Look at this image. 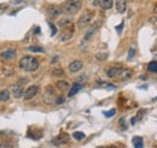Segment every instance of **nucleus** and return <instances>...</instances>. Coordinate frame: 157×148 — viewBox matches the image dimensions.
Segmentation results:
<instances>
[{"label":"nucleus","mask_w":157,"mask_h":148,"mask_svg":"<svg viewBox=\"0 0 157 148\" xmlns=\"http://www.w3.org/2000/svg\"><path fill=\"white\" fill-rule=\"evenodd\" d=\"M18 66L21 67L23 71L34 72L39 67V60L32 55H24L21 58V60L18 62Z\"/></svg>","instance_id":"f257e3e1"},{"label":"nucleus","mask_w":157,"mask_h":148,"mask_svg":"<svg viewBox=\"0 0 157 148\" xmlns=\"http://www.w3.org/2000/svg\"><path fill=\"white\" fill-rule=\"evenodd\" d=\"M82 6V0H68L63 6V11L66 15H75Z\"/></svg>","instance_id":"f03ea898"},{"label":"nucleus","mask_w":157,"mask_h":148,"mask_svg":"<svg viewBox=\"0 0 157 148\" xmlns=\"http://www.w3.org/2000/svg\"><path fill=\"white\" fill-rule=\"evenodd\" d=\"M93 17H94L93 12H90V11L82 13L81 17L78 18V21H77V27L80 29H83L85 27L90 25L92 23V21H93Z\"/></svg>","instance_id":"7ed1b4c3"},{"label":"nucleus","mask_w":157,"mask_h":148,"mask_svg":"<svg viewBox=\"0 0 157 148\" xmlns=\"http://www.w3.org/2000/svg\"><path fill=\"white\" fill-rule=\"evenodd\" d=\"M56 92L53 89V87L52 86H47L46 87V89H45V93H44V101L46 104H52L56 101Z\"/></svg>","instance_id":"20e7f679"},{"label":"nucleus","mask_w":157,"mask_h":148,"mask_svg":"<svg viewBox=\"0 0 157 148\" xmlns=\"http://www.w3.org/2000/svg\"><path fill=\"white\" fill-rule=\"evenodd\" d=\"M17 55V52L16 49L13 48H8V49H5V51L0 52V60L1 62H10V60H13Z\"/></svg>","instance_id":"39448f33"},{"label":"nucleus","mask_w":157,"mask_h":148,"mask_svg":"<svg viewBox=\"0 0 157 148\" xmlns=\"http://www.w3.org/2000/svg\"><path fill=\"white\" fill-rule=\"evenodd\" d=\"M62 13V8L59 6H48L46 8V15L50 17V18H57V17H59Z\"/></svg>","instance_id":"423d86ee"},{"label":"nucleus","mask_w":157,"mask_h":148,"mask_svg":"<svg viewBox=\"0 0 157 148\" xmlns=\"http://www.w3.org/2000/svg\"><path fill=\"white\" fill-rule=\"evenodd\" d=\"M69 141H70L69 135H68L66 133H62L53 140V143L57 144V146H65V144L69 143Z\"/></svg>","instance_id":"0eeeda50"},{"label":"nucleus","mask_w":157,"mask_h":148,"mask_svg":"<svg viewBox=\"0 0 157 148\" xmlns=\"http://www.w3.org/2000/svg\"><path fill=\"white\" fill-rule=\"evenodd\" d=\"M40 90V88L37 86H32L29 87L27 90H24V100H30L34 96H36V94Z\"/></svg>","instance_id":"6e6552de"},{"label":"nucleus","mask_w":157,"mask_h":148,"mask_svg":"<svg viewBox=\"0 0 157 148\" xmlns=\"http://www.w3.org/2000/svg\"><path fill=\"white\" fill-rule=\"evenodd\" d=\"M133 72L132 70H129V69H121V71L119 74V76H117V80H120L121 82H124V81H128L129 78L132 77Z\"/></svg>","instance_id":"1a4fd4ad"},{"label":"nucleus","mask_w":157,"mask_h":148,"mask_svg":"<svg viewBox=\"0 0 157 148\" xmlns=\"http://www.w3.org/2000/svg\"><path fill=\"white\" fill-rule=\"evenodd\" d=\"M71 37H73V28L68 27L62 32V34L59 36V41L61 42H66V41H69Z\"/></svg>","instance_id":"9d476101"},{"label":"nucleus","mask_w":157,"mask_h":148,"mask_svg":"<svg viewBox=\"0 0 157 148\" xmlns=\"http://www.w3.org/2000/svg\"><path fill=\"white\" fill-rule=\"evenodd\" d=\"M23 92H24V89H23V86L21 84V83H18V84H13L12 87H11V93H12V95L16 97V99H19L22 95H23Z\"/></svg>","instance_id":"9b49d317"},{"label":"nucleus","mask_w":157,"mask_h":148,"mask_svg":"<svg viewBox=\"0 0 157 148\" xmlns=\"http://www.w3.org/2000/svg\"><path fill=\"white\" fill-rule=\"evenodd\" d=\"M82 66H83V63L81 60H74L69 64V71L70 72H77V71L81 70Z\"/></svg>","instance_id":"f8f14e48"},{"label":"nucleus","mask_w":157,"mask_h":148,"mask_svg":"<svg viewBox=\"0 0 157 148\" xmlns=\"http://www.w3.org/2000/svg\"><path fill=\"white\" fill-rule=\"evenodd\" d=\"M121 69L122 67H120V66H112L106 71V76L109 78H117V76H119V74L121 71Z\"/></svg>","instance_id":"ddd939ff"},{"label":"nucleus","mask_w":157,"mask_h":148,"mask_svg":"<svg viewBox=\"0 0 157 148\" xmlns=\"http://www.w3.org/2000/svg\"><path fill=\"white\" fill-rule=\"evenodd\" d=\"M99 25H100V23L99 22H97L95 24H93L92 27H91V29L90 30H88L87 33H86V35H85V40L87 41V40H90V39L95 34V32L98 30V29H99Z\"/></svg>","instance_id":"4468645a"},{"label":"nucleus","mask_w":157,"mask_h":148,"mask_svg":"<svg viewBox=\"0 0 157 148\" xmlns=\"http://www.w3.org/2000/svg\"><path fill=\"white\" fill-rule=\"evenodd\" d=\"M116 10L119 13H123L127 8V0H116Z\"/></svg>","instance_id":"2eb2a0df"},{"label":"nucleus","mask_w":157,"mask_h":148,"mask_svg":"<svg viewBox=\"0 0 157 148\" xmlns=\"http://www.w3.org/2000/svg\"><path fill=\"white\" fill-rule=\"evenodd\" d=\"M73 23V18L71 17H63L58 21V25L62 27V28H68L70 24Z\"/></svg>","instance_id":"dca6fc26"},{"label":"nucleus","mask_w":157,"mask_h":148,"mask_svg":"<svg viewBox=\"0 0 157 148\" xmlns=\"http://www.w3.org/2000/svg\"><path fill=\"white\" fill-rule=\"evenodd\" d=\"M56 87L59 90H68L70 86H69V82H68L66 80H59V81L56 82Z\"/></svg>","instance_id":"f3484780"},{"label":"nucleus","mask_w":157,"mask_h":148,"mask_svg":"<svg viewBox=\"0 0 157 148\" xmlns=\"http://www.w3.org/2000/svg\"><path fill=\"white\" fill-rule=\"evenodd\" d=\"M132 142L134 144V148H144V140L140 136H134L132 139Z\"/></svg>","instance_id":"a211bd4d"},{"label":"nucleus","mask_w":157,"mask_h":148,"mask_svg":"<svg viewBox=\"0 0 157 148\" xmlns=\"http://www.w3.org/2000/svg\"><path fill=\"white\" fill-rule=\"evenodd\" d=\"M81 88H82V84H80V83H74L73 84V87H71V89L69 90V93H68V96H74L75 94H77L78 93V90H81Z\"/></svg>","instance_id":"6ab92c4d"},{"label":"nucleus","mask_w":157,"mask_h":148,"mask_svg":"<svg viewBox=\"0 0 157 148\" xmlns=\"http://www.w3.org/2000/svg\"><path fill=\"white\" fill-rule=\"evenodd\" d=\"M112 5H114L112 0H99V6L103 10H109L112 7Z\"/></svg>","instance_id":"aec40b11"},{"label":"nucleus","mask_w":157,"mask_h":148,"mask_svg":"<svg viewBox=\"0 0 157 148\" xmlns=\"http://www.w3.org/2000/svg\"><path fill=\"white\" fill-rule=\"evenodd\" d=\"M8 99H10V93H8V90L4 89V90L0 92V101H7Z\"/></svg>","instance_id":"412c9836"},{"label":"nucleus","mask_w":157,"mask_h":148,"mask_svg":"<svg viewBox=\"0 0 157 148\" xmlns=\"http://www.w3.org/2000/svg\"><path fill=\"white\" fill-rule=\"evenodd\" d=\"M148 71L153 72V74H157V62H151L148 65Z\"/></svg>","instance_id":"4be33fe9"},{"label":"nucleus","mask_w":157,"mask_h":148,"mask_svg":"<svg viewBox=\"0 0 157 148\" xmlns=\"http://www.w3.org/2000/svg\"><path fill=\"white\" fill-rule=\"evenodd\" d=\"M73 137H74L76 141H82V140L85 139V134L81 133V131H75V133L73 134Z\"/></svg>","instance_id":"5701e85b"},{"label":"nucleus","mask_w":157,"mask_h":148,"mask_svg":"<svg viewBox=\"0 0 157 148\" xmlns=\"http://www.w3.org/2000/svg\"><path fill=\"white\" fill-rule=\"evenodd\" d=\"M28 51L36 52V53H42L44 52V48L42 47H39V46H30V47H28Z\"/></svg>","instance_id":"b1692460"},{"label":"nucleus","mask_w":157,"mask_h":148,"mask_svg":"<svg viewBox=\"0 0 157 148\" xmlns=\"http://www.w3.org/2000/svg\"><path fill=\"white\" fill-rule=\"evenodd\" d=\"M95 58H97V60L104 62L105 59L107 58V53H106V52H100V53H98V54L95 55Z\"/></svg>","instance_id":"393cba45"},{"label":"nucleus","mask_w":157,"mask_h":148,"mask_svg":"<svg viewBox=\"0 0 157 148\" xmlns=\"http://www.w3.org/2000/svg\"><path fill=\"white\" fill-rule=\"evenodd\" d=\"M52 75L53 76H63L64 71H63V69H54V70H52Z\"/></svg>","instance_id":"a878e982"},{"label":"nucleus","mask_w":157,"mask_h":148,"mask_svg":"<svg viewBox=\"0 0 157 148\" xmlns=\"http://www.w3.org/2000/svg\"><path fill=\"white\" fill-rule=\"evenodd\" d=\"M48 25H50L51 32H52V33H51V35H52V36H54V35H56V33H57V28H56V25H54L53 23H51V22L48 23Z\"/></svg>","instance_id":"bb28decb"},{"label":"nucleus","mask_w":157,"mask_h":148,"mask_svg":"<svg viewBox=\"0 0 157 148\" xmlns=\"http://www.w3.org/2000/svg\"><path fill=\"white\" fill-rule=\"evenodd\" d=\"M115 113H116V110H112L111 111H107V112H104V116L105 117H107V118H110V117H112V116H115Z\"/></svg>","instance_id":"cd10ccee"},{"label":"nucleus","mask_w":157,"mask_h":148,"mask_svg":"<svg viewBox=\"0 0 157 148\" xmlns=\"http://www.w3.org/2000/svg\"><path fill=\"white\" fill-rule=\"evenodd\" d=\"M134 55H135V49L134 48H129V51H128V60H129V59H132Z\"/></svg>","instance_id":"c85d7f7f"},{"label":"nucleus","mask_w":157,"mask_h":148,"mask_svg":"<svg viewBox=\"0 0 157 148\" xmlns=\"http://www.w3.org/2000/svg\"><path fill=\"white\" fill-rule=\"evenodd\" d=\"M4 74H5L6 76H10V75L13 74V70H12V69H10V67H5V69H4Z\"/></svg>","instance_id":"c756f323"},{"label":"nucleus","mask_w":157,"mask_h":148,"mask_svg":"<svg viewBox=\"0 0 157 148\" xmlns=\"http://www.w3.org/2000/svg\"><path fill=\"white\" fill-rule=\"evenodd\" d=\"M0 148H13L12 144H10L7 142H0Z\"/></svg>","instance_id":"7c9ffc66"},{"label":"nucleus","mask_w":157,"mask_h":148,"mask_svg":"<svg viewBox=\"0 0 157 148\" xmlns=\"http://www.w3.org/2000/svg\"><path fill=\"white\" fill-rule=\"evenodd\" d=\"M65 100H64V97L63 96H57V99H56V101H54V104H57V105H59V104H63Z\"/></svg>","instance_id":"2f4dec72"},{"label":"nucleus","mask_w":157,"mask_h":148,"mask_svg":"<svg viewBox=\"0 0 157 148\" xmlns=\"http://www.w3.org/2000/svg\"><path fill=\"white\" fill-rule=\"evenodd\" d=\"M57 62H58V57H53V59H52V62H51V63L54 64V63H57Z\"/></svg>","instance_id":"473e14b6"},{"label":"nucleus","mask_w":157,"mask_h":148,"mask_svg":"<svg viewBox=\"0 0 157 148\" xmlns=\"http://www.w3.org/2000/svg\"><path fill=\"white\" fill-rule=\"evenodd\" d=\"M136 121H138V119H136V117H133V118H132V121H131V123H132V124H135Z\"/></svg>","instance_id":"72a5a7b5"},{"label":"nucleus","mask_w":157,"mask_h":148,"mask_svg":"<svg viewBox=\"0 0 157 148\" xmlns=\"http://www.w3.org/2000/svg\"><path fill=\"white\" fill-rule=\"evenodd\" d=\"M122 27H123V23H122L121 25H119V27H117V28H116V29H117V32H119V33L121 32V29H122Z\"/></svg>","instance_id":"f704fd0d"},{"label":"nucleus","mask_w":157,"mask_h":148,"mask_svg":"<svg viewBox=\"0 0 157 148\" xmlns=\"http://www.w3.org/2000/svg\"><path fill=\"white\" fill-rule=\"evenodd\" d=\"M3 8H4V5H3V4H0V11H1Z\"/></svg>","instance_id":"c9c22d12"},{"label":"nucleus","mask_w":157,"mask_h":148,"mask_svg":"<svg viewBox=\"0 0 157 148\" xmlns=\"http://www.w3.org/2000/svg\"><path fill=\"white\" fill-rule=\"evenodd\" d=\"M109 148H117V147H116V146H110Z\"/></svg>","instance_id":"e433bc0d"},{"label":"nucleus","mask_w":157,"mask_h":148,"mask_svg":"<svg viewBox=\"0 0 157 148\" xmlns=\"http://www.w3.org/2000/svg\"><path fill=\"white\" fill-rule=\"evenodd\" d=\"M155 12H156V13H157V6H156V8H155Z\"/></svg>","instance_id":"4c0bfd02"},{"label":"nucleus","mask_w":157,"mask_h":148,"mask_svg":"<svg viewBox=\"0 0 157 148\" xmlns=\"http://www.w3.org/2000/svg\"><path fill=\"white\" fill-rule=\"evenodd\" d=\"M97 148H105V147H97Z\"/></svg>","instance_id":"58836bf2"},{"label":"nucleus","mask_w":157,"mask_h":148,"mask_svg":"<svg viewBox=\"0 0 157 148\" xmlns=\"http://www.w3.org/2000/svg\"><path fill=\"white\" fill-rule=\"evenodd\" d=\"M153 148H157V147H153Z\"/></svg>","instance_id":"ea45409f"}]
</instances>
